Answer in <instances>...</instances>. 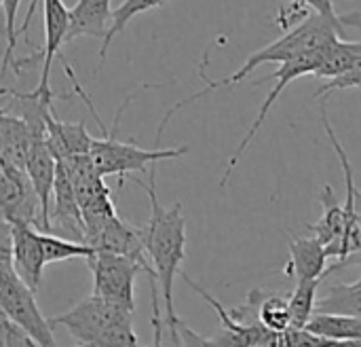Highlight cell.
<instances>
[{"label": "cell", "mask_w": 361, "mask_h": 347, "mask_svg": "<svg viewBox=\"0 0 361 347\" xmlns=\"http://www.w3.org/2000/svg\"><path fill=\"white\" fill-rule=\"evenodd\" d=\"M338 38H347L343 34V30L328 17L319 15V13H309L298 25L290 28L283 36H279L277 40H273L271 45L250 53V57L245 59V64L235 70L233 74L224 76V78H209L203 70L199 72L201 81L205 83V87L201 91H195L192 95L188 98H182L178 100L171 108L165 110L161 123H159V129H157V144H161L163 140V131L167 129V125L171 123V119L184 110L186 106L195 104L197 100L218 91V89H226V87H233L241 81H245L252 72H256L262 64H283V61H290L294 57H302V55H315V53H324L326 49H330Z\"/></svg>", "instance_id": "6da1fadb"}, {"label": "cell", "mask_w": 361, "mask_h": 347, "mask_svg": "<svg viewBox=\"0 0 361 347\" xmlns=\"http://www.w3.org/2000/svg\"><path fill=\"white\" fill-rule=\"evenodd\" d=\"M148 182L135 180L137 187L144 189L150 201V218L142 227V237L146 246V254L152 263L157 284L165 303V320H178L173 310V280L180 276L182 261L186 259V216L182 212V204L163 206L157 193V172L154 167L146 172Z\"/></svg>", "instance_id": "7a4b0ae2"}, {"label": "cell", "mask_w": 361, "mask_h": 347, "mask_svg": "<svg viewBox=\"0 0 361 347\" xmlns=\"http://www.w3.org/2000/svg\"><path fill=\"white\" fill-rule=\"evenodd\" d=\"M61 66H63V70H66V76H68L70 83H72L74 93L87 104V108L91 110L93 119L97 121V125H99V129H102V138H93V144H91V159H93V163H95V167L99 170L102 176H118L121 182H123V178H125L127 174H131V172H148V165H154L157 161H163V159H180V157L188 155L190 148H188L186 144H184V146H176V148H142V146H137V144L131 142V140H127V142H125V140H118L116 131H118L123 112L127 110V106L131 104V100H135L137 93L144 91V89H148L150 85H144L140 91L129 93V95L125 98V102L121 104L118 112L114 114L112 127L108 129V127L104 125V121L99 119V114H97V110H95V106H93L89 93H87V91L82 89V85L78 83V78H76L72 66L66 61V57L61 59Z\"/></svg>", "instance_id": "3957f363"}, {"label": "cell", "mask_w": 361, "mask_h": 347, "mask_svg": "<svg viewBox=\"0 0 361 347\" xmlns=\"http://www.w3.org/2000/svg\"><path fill=\"white\" fill-rule=\"evenodd\" d=\"M36 293L19 278L13 267L11 242L4 235L2 252H0V307L15 324H19L40 347H57L53 337L51 320L42 316L36 305Z\"/></svg>", "instance_id": "277c9868"}, {"label": "cell", "mask_w": 361, "mask_h": 347, "mask_svg": "<svg viewBox=\"0 0 361 347\" xmlns=\"http://www.w3.org/2000/svg\"><path fill=\"white\" fill-rule=\"evenodd\" d=\"M87 263L93 274V295L116 307L135 312V278L144 267L129 257L108 250H97Z\"/></svg>", "instance_id": "5b68a950"}, {"label": "cell", "mask_w": 361, "mask_h": 347, "mask_svg": "<svg viewBox=\"0 0 361 347\" xmlns=\"http://www.w3.org/2000/svg\"><path fill=\"white\" fill-rule=\"evenodd\" d=\"M326 51H328V49H326ZM326 51H324V53L302 55V57H294V59H290V61H283V64H279V68H277L273 74H269V76H264V78L254 81L256 85H262V83L275 81V85L271 87L269 95L264 98V102H262V106H260V110H258V117L254 119L252 127H250V129H247V134L243 136L241 144H239V146H237V151L231 155L228 165H226V170H224V174H222V178H220V187H226V182L231 180V176H233L235 167L239 165V161H241L243 153L247 151V146L252 144V140H254V138L258 136V131L262 129V125H264V121H267V117H269L271 108H273V106H275V102L281 98V93L286 91V87H288L292 81H296V78H300V76H305V74H317V70H319V66H322V59H324Z\"/></svg>", "instance_id": "8992f818"}, {"label": "cell", "mask_w": 361, "mask_h": 347, "mask_svg": "<svg viewBox=\"0 0 361 347\" xmlns=\"http://www.w3.org/2000/svg\"><path fill=\"white\" fill-rule=\"evenodd\" d=\"M0 208L2 220L8 227L27 225L42 231V210L27 170L0 163Z\"/></svg>", "instance_id": "52a82bcc"}, {"label": "cell", "mask_w": 361, "mask_h": 347, "mask_svg": "<svg viewBox=\"0 0 361 347\" xmlns=\"http://www.w3.org/2000/svg\"><path fill=\"white\" fill-rule=\"evenodd\" d=\"M182 280L199 295L203 297L216 312L220 324L224 327L220 333H216L212 339H207V346L209 347H254V346H273V347H283V335L281 333H275L271 329H267L262 322H254V324H243V322H237L228 310H224V305L212 297L207 290L201 288V284H197L190 276H186L184 271H180Z\"/></svg>", "instance_id": "ba28073f"}, {"label": "cell", "mask_w": 361, "mask_h": 347, "mask_svg": "<svg viewBox=\"0 0 361 347\" xmlns=\"http://www.w3.org/2000/svg\"><path fill=\"white\" fill-rule=\"evenodd\" d=\"M42 25H44V45L34 55L15 59L13 68H15V76H19L25 66L42 59L38 85H51V64L53 57L59 55V49L68 42L70 28H72V8H68L63 0H42Z\"/></svg>", "instance_id": "9c48e42d"}, {"label": "cell", "mask_w": 361, "mask_h": 347, "mask_svg": "<svg viewBox=\"0 0 361 347\" xmlns=\"http://www.w3.org/2000/svg\"><path fill=\"white\" fill-rule=\"evenodd\" d=\"M0 95L4 98L2 110H8L21 117L34 134V140H47L49 119L55 112L53 102L66 100L70 93H57L51 85H36L32 91H17L13 87H0Z\"/></svg>", "instance_id": "30bf717a"}, {"label": "cell", "mask_w": 361, "mask_h": 347, "mask_svg": "<svg viewBox=\"0 0 361 347\" xmlns=\"http://www.w3.org/2000/svg\"><path fill=\"white\" fill-rule=\"evenodd\" d=\"M55 235L82 242L85 244V218L76 197L74 180L70 170L63 161L57 165V180L53 193V208H51V231Z\"/></svg>", "instance_id": "8fae6325"}, {"label": "cell", "mask_w": 361, "mask_h": 347, "mask_svg": "<svg viewBox=\"0 0 361 347\" xmlns=\"http://www.w3.org/2000/svg\"><path fill=\"white\" fill-rule=\"evenodd\" d=\"M4 235L11 242V257H13L15 271L34 293H38L42 282V269L47 265L42 242H40V229L27 225H17V227L4 225Z\"/></svg>", "instance_id": "7c38bea8"}, {"label": "cell", "mask_w": 361, "mask_h": 347, "mask_svg": "<svg viewBox=\"0 0 361 347\" xmlns=\"http://www.w3.org/2000/svg\"><path fill=\"white\" fill-rule=\"evenodd\" d=\"M57 157L53 155V151L49 148L47 140H38L34 142L25 170L27 176L34 184V191L40 199V210H42V231L49 233L51 231V197L55 193V180H57Z\"/></svg>", "instance_id": "4fadbf2b"}, {"label": "cell", "mask_w": 361, "mask_h": 347, "mask_svg": "<svg viewBox=\"0 0 361 347\" xmlns=\"http://www.w3.org/2000/svg\"><path fill=\"white\" fill-rule=\"evenodd\" d=\"M322 218L313 225H309V229L313 231V235H317L322 240V244L328 250L330 259H341L343 254V246H345V235H347V210H345V201H338V197L334 195V189L330 184L324 187L322 191Z\"/></svg>", "instance_id": "5bb4252c"}, {"label": "cell", "mask_w": 361, "mask_h": 347, "mask_svg": "<svg viewBox=\"0 0 361 347\" xmlns=\"http://www.w3.org/2000/svg\"><path fill=\"white\" fill-rule=\"evenodd\" d=\"M328 259V250L317 235L294 237L290 242V261L283 269V276L294 282L326 280Z\"/></svg>", "instance_id": "9a60e30c"}, {"label": "cell", "mask_w": 361, "mask_h": 347, "mask_svg": "<svg viewBox=\"0 0 361 347\" xmlns=\"http://www.w3.org/2000/svg\"><path fill=\"white\" fill-rule=\"evenodd\" d=\"M34 142L36 140L27 123L21 117L0 108V163L25 170Z\"/></svg>", "instance_id": "2e32d148"}, {"label": "cell", "mask_w": 361, "mask_h": 347, "mask_svg": "<svg viewBox=\"0 0 361 347\" xmlns=\"http://www.w3.org/2000/svg\"><path fill=\"white\" fill-rule=\"evenodd\" d=\"M47 144L57 161L91 155L93 136L85 129V123H66L53 112L47 127Z\"/></svg>", "instance_id": "e0dca14e"}, {"label": "cell", "mask_w": 361, "mask_h": 347, "mask_svg": "<svg viewBox=\"0 0 361 347\" xmlns=\"http://www.w3.org/2000/svg\"><path fill=\"white\" fill-rule=\"evenodd\" d=\"M112 0H76L72 6V28L68 42L78 36H91L104 40L112 25Z\"/></svg>", "instance_id": "ac0fdd59"}, {"label": "cell", "mask_w": 361, "mask_h": 347, "mask_svg": "<svg viewBox=\"0 0 361 347\" xmlns=\"http://www.w3.org/2000/svg\"><path fill=\"white\" fill-rule=\"evenodd\" d=\"M169 0H123L116 8H114V15H112V25L106 34V38L102 40V47H99V53H97V66L93 70V78H97L99 74V66L102 61L106 59V53L112 45V40L127 28L129 21H133L135 17L148 13V11H154V8H161L163 4H167Z\"/></svg>", "instance_id": "d6986e66"}, {"label": "cell", "mask_w": 361, "mask_h": 347, "mask_svg": "<svg viewBox=\"0 0 361 347\" xmlns=\"http://www.w3.org/2000/svg\"><path fill=\"white\" fill-rule=\"evenodd\" d=\"M361 57V40H349V38H338L324 55L322 66L317 70V78L330 81L347 72L357 59Z\"/></svg>", "instance_id": "ffe728a7"}, {"label": "cell", "mask_w": 361, "mask_h": 347, "mask_svg": "<svg viewBox=\"0 0 361 347\" xmlns=\"http://www.w3.org/2000/svg\"><path fill=\"white\" fill-rule=\"evenodd\" d=\"M324 280H302L296 282L294 293L288 299L290 305V316H292V327L305 329L317 314V288Z\"/></svg>", "instance_id": "44dd1931"}, {"label": "cell", "mask_w": 361, "mask_h": 347, "mask_svg": "<svg viewBox=\"0 0 361 347\" xmlns=\"http://www.w3.org/2000/svg\"><path fill=\"white\" fill-rule=\"evenodd\" d=\"M40 242H42V250H44V259L47 265L49 263H61V261H72V259H85L89 261L97 250L89 244L82 242H74L55 233H44L40 231Z\"/></svg>", "instance_id": "7402d4cb"}, {"label": "cell", "mask_w": 361, "mask_h": 347, "mask_svg": "<svg viewBox=\"0 0 361 347\" xmlns=\"http://www.w3.org/2000/svg\"><path fill=\"white\" fill-rule=\"evenodd\" d=\"M258 320L275 331V333H286L292 327V316H290V305L286 299L277 297V295H267L262 293L260 303H258Z\"/></svg>", "instance_id": "603a6c76"}, {"label": "cell", "mask_w": 361, "mask_h": 347, "mask_svg": "<svg viewBox=\"0 0 361 347\" xmlns=\"http://www.w3.org/2000/svg\"><path fill=\"white\" fill-rule=\"evenodd\" d=\"M283 347H361V341L319 335V333H313L307 327L305 329L290 327L283 333Z\"/></svg>", "instance_id": "cb8c5ba5"}, {"label": "cell", "mask_w": 361, "mask_h": 347, "mask_svg": "<svg viewBox=\"0 0 361 347\" xmlns=\"http://www.w3.org/2000/svg\"><path fill=\"white\" fill-rule=\"evenodd\" d=\"M19 2L21 0H2V11H4V38H6V47H4V57H2V68L0 72L4 74L6 68L11 64H15V49H17V11H19Z\"/></svg>", "instance_id": "d4e9b609"}, {"label": "cell", "mask_w": 361, "mask_h": 347, "mask_svg": "<svg viewBox=\"0 0 361 347\" xmlns=\"http://www.w3.org/2000/svg\"><path fill=\"white\" fill-rule=\"evenodd\" d=\"M294 2L302 4L305 8H313L315 13H319V15H324V17L332 19V21L343 30V34H345V36H347V28H349V25H353V28L361 30L360 13L338 15V13H336V8H334V0H294Z\"/></svg>", "instance_id": "484cf974"}, {"label": "cell", "mask_w": 361, "mask_h": 347, "mask_svg": "<svg viewBox=\"0 0 361 347\" xmlns=\"http://www.w3.org/2000/svg\"><path fill=\"white\" fill-rule=\"evenodd\" d=\"M345 89H361V57L341 76L324 81L322 87L315 91V100H326L334 91H345Z\"/></svg>", "instance_id": "4316f807"}, {"label": "cell", "mask_w": 361, "mask_h": 347, "mask_svg": "<svg viewBox=\"0 0 361 347\" xmlns=\"http://www.w3.org/2000/svg\"><path fill=\"white\" fill-rule=\"evenodd\" d=\"M0 331H2V347H40L19 324H15L6 314H2Z\"/></svg>", "instance_id": "83f0119b"}, {"label": "cell", "mask_w": 361, "mask_h": 347, "mask_svg": "<svg viewBox=\"0 0 361 347\" xmlns=\"http://www.w3.org/2000/svg\"><path fill=\"white\" fill-rule=\"evenodd\" d=\"M40 2H42V0H30V2H27V11H25L23 21L19 23L17 36H23V34L27 32V28L32 25V17H34V13H36V8H38V4H40Z\"/></svg>", "instance_id": "f1b7e54d"}, {"label": "cell", "mask_w": 361, "mask_h": 347, "mask_svg": "<svg viewBox=\"0 0 361 347\" xmlns=\"http://www.w3.org/2000/svg\"><path fill=\"white\" fill-rule=\"evenodd\" d=\"M355 214H357V220H360L361 227V191L355 187Z\"/></svg>", "instance_id": "f546056e"}, {"label": "cell", "mask_w": 361, "mask_h": 347, "mask_svg": "<svg viewBox=\"0 0 361 347\" xmlns=\"http://www.w3.org/2000/svg\"><path fill=\"white\" fill-rule=\"evenodd\" d=\"M254 347H273V346H254Z\"/></svg>", "instance_id": "4dcf8cb0"}]
</instances>
